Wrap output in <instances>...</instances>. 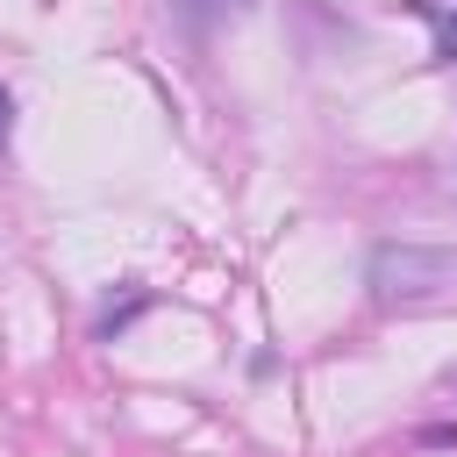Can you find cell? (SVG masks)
I'll return each mask as SVG.
<instances>
[{
    "instance_id": "277c9868",
    "label": "cell",
    "mask_w": 457,
    "mask_h": 457,
    "mask_svg": "<svg viewBox=\"0 0 457 457\" xmlns=\"http://www.w3.org/2000/svg\"><path fill=\"white\" fill-rule=\"evenodd\" d=\"M7 136H14V93L0 86V150H7Z\"/></svg>"
},
{
    "instance_id": "6da1fadb",
    "label": "cell",
    "mask_w": 457,
    "mask_h": 457,
    "mask_svg": "<svg viewBox=\"0 0 457 457\" xmlns=\"http://www.w3.org/2000/svg\"><path fill=\"white\" fill-rule=\"evenodd\" d=\"M450 278H457V257L436 250V243H378L371 250V271H364L371 300H386V307H421Z\"/></svg>"
},
{
    "instance_id": "7a4b0ae2",
    "label": "cell",
    "mask_w": 457,
    "mask_h": 457,
    "mask_svg": "<svg viewBox=\"0 0 457 457\" xmlns=\"http://www.w3.org/2000/svg\"><path fill=\"white\" fill-rule=\"evenodd\" d=\"M414 14H428L436 57H457V0H414Z\"/></svg>"
},
{
    "instance_id": "3957f363",
    "label": "cell",
    "mask_w": 457,
    "mask_h": 457,
    "mask_svg": "<svg viewBox=\"0 0 457 457\" xmlns=\"http://www.w3.org/2000/svg\"><path fill=\"white\" fill-rule=\"evenodd\" d=\"M193 21H214V14H228V7H250V0H179Z\"/></svg>"
}]
</instances>
